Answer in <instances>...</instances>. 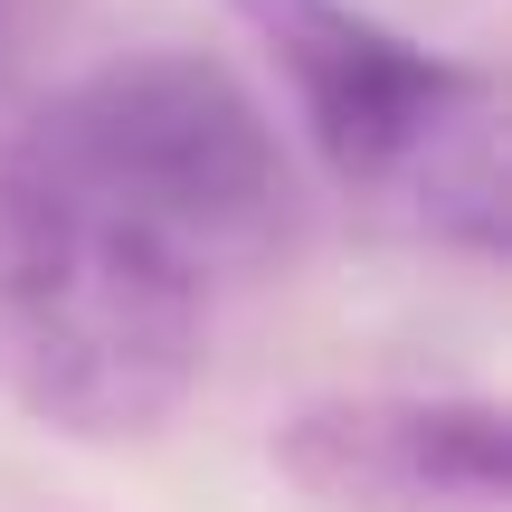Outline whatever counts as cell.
Returning <instances> with one entry per match:
<instances>
[{
    "label": "cell",
    "mask_w": 512,
    "mask_h": 512,
    "mask_svg": "<svg viewBox=\"0 0 512 512\" xmlns=\"http://www.w3.org/2000/svg\"><path fill=\"white\" fill-rule=\"evenodd\" d=\"M285 238V133L209 48L86 67L0 133V399L57 437H152L219 294Z\"/></svg>",
    "instance_id": "obj_1"
},
{
    "label": "cell",
    "mask_w": 512,
    "mask_h": 512,
    "mask_svg": "<svg viewBox=\"0 0 512 512\" xmlns=\"http://www.w3.org/2000/svg\"><path fill=\"white\" fill-rule=\"evenodd\" d=\"M228 10L285 76L294 133L351 209L494 266L512 238L494 67L418 48L361 0H228Z\"/></svg>",
    "instance_id": "obj_2"
},
{
    "label": "cell",
    "mask_w": 512,
    "mask_h": 512,
    "mask_svg": "<svg viewBox=\"0 0 512 512\" xmlns=\"http://www.w3.org/2000/svg\"><path fill=\"white\" fill-rule=\"evenodd\" d=\"M266 456L313 512H512V418L494 399L351 389L294 408Z\"/></svg>",
    "instance_id": "obj_3"
},
{
    "label": "cell",
    "mask_w": 512,
    "mask_h": 512,
    "mask_svg": "<svg viewBox=\"0 0 512 512\" xmlns=\"http://www.w3.org/2000/svg\"><path fill=\"white\" fill-rule=\"evenodd\" d=\"M48 19H57V0H0V114H10V86H19V67H29Z\"/></svg>",
    "instance_id": "obj_4"
}]
</instances>
